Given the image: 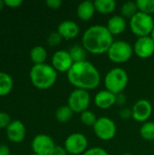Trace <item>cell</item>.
<instances>
[{
    "instance_id": "cell-17",
    "label": "cell",
    "mask_w": 154,
    "mask_h": 155,
    "mask_svg": "<svg viewBox=\"0 0 154 155\" xmlns=\"http://www.w3.org/2000/svg\"><path fill=\"white\" fill-rule=\"evenodd\" d=\"M127 24L126 20L122 15H113L107 22V29L113 35H118L123 34L126 29Z\"/></svg>"
},
{
    "instance_id": "cell-27",
    "label": "cell",
    "mask_w": 154,
    "mask_h": 155,
    "mask_svg": "<svg viewBox=\"0 0 154 155\" xmlns=\"http://www.w3.org/2000/svg\"><path fill=\"white\" fill-rule=\"evenodd\" d=\"M97 117H96V114L90 111V110H86L84 112H83L81 114V116H80V120L81 122L85 125V126H93L95 124L96 121H97Z\"/></svg>"
},
{
    "instance_id": "cell-12",
    "label": "cell",
    "mask_w": 154,
    "mask_h": 155,
    "mask_svg": "<svg viewBox=\"0 0 154 155\" xmlns=\"http://www.w3.org/2000/svg\"><path fill=\"white\" fill-rule=\"evenodd\" d=\"M74 64V61L68 51H56L52 56V66L60 73H67Z\"/></svg>"
},
{
    "instance_id": "cell-14",
    "label": "cell",
    "mask_w": 154,
    "mask_h": 155,
    "mask_svg": "<svg viewBox=\"0 0 154 155\" xmlns=\"http://www.w3.org/2000/svg\"><path fill=\"white\" fill-rule=\"evenodd\" d=\"M26 134L25 124L19 120H14L6 128V135L9 141L13 143H21Z\"/></svg>"
},
{
    "instance_id": "cell-31",
    "label": "cell",
    "mask_w": 154,
    "mask_h": 155,
    "mask_svg": "<svg viewBox=\"0 0 154 155\" xmlns=\"http://www.w3.org/2000/svg\"><path fill=\"white\" fill-rule=\"evenodd\" d=\"M45 4L51 9H59L62 5L63 2L61 0H46Z\"/></svg>"
},
{
    "instance_id": "cell-8",
    "label": "cell",
    "mask_w": 154,
    "mask_h": 155,
    "mask_svg": "<svg viewBox=\"0 0 154 155\" xmlns=\"http://www.w3.org/2000/svg\"><path fill=\"white\" fill-rule=\"evenodd\" d=\"M95 135L102 141H110L114 138L117 133L115 123L108 117H100L93 125Z\"/></svg>"
},
{
    "instance_id": "cell-25",
    "label": "cell",
    "mask_w": 154,
    "mask_h": 155,
    "mask_svg": "<svg viewBox=\"0 0 154 155\" xmlns=\"http://www.w3.org/2000/svg\"><path fill=\"white\" fill-rule=\"evenodd\" d=\"M140 134L146 141H154V122H146L143 124L140 129Z\"/></svg>"
},
{
    "instance_id": "cell-38",
    "label": "cell",
    "mask_w": 154,
    "mask_h": 155,
    "mask_svg": "<svg viewBox=\"0 0 154 155\" xmlns=\"http://www.w3.org/2000/svg\"><path fill=\"white\" fill-rule=\"evenodd\" d=\"M150 36L152 37V40H153V41H154V28H153V30L152 31V33H151Z\"/></svg>"
},
{
    "instance_id": "cell-15",
    "label": "cell",
    "mask_w": 154,
    "mask_h": 155,
    "mask_svg": "<svg viewBox=\"0 0 154 155\" xmlns=\"http://www.w3.org/2000/svg\"><path fill=\"white\" fill-rule=\"evenodd\" d=\"M57 33L63 39L72 40L76 38L80 34L79 25L73 20H64L61 22L57 27Z\"/></svg>"
},
{
    "instance_id": "cell-40",
    "label": "cell",
    "mask_w": 154,
    "mask_h": 155,
    "mask_svg": "<svg viewBox=\"0 0 154 155\" xmlns=\"http://www.w3.org/2000/svg\"><path fill=\"white\" fill-rule=\"evenodd\" d=\"M32 155H38V154H35V153H33V154Z\"/></svg>"
},
{
    "instance_id": "cell-33",
    "label": "cell",
    "mask_w": 154,
    "mask_h": 155,
    "mask_svg": "<svg viewBox=\"0 0 154 155\" xmlns=\"http://www.w3.org/2000/svg\"><path fill=\"white\" fill-rule=\"evenodd\" d=\"M49 155H68L66 150L64 149V147L62 146H56L53 149V151L50 153Z\"/></svg>"
},
{
    "instance_id": "cell-36",
    "label": "cell",
    "mask_w": 154,
    "mask_h": 155,
    "mask_svg": "<svg viewBox=\"0 0 154 155\" xmlns=\"http://www.w3.org/2000/svg\"><path fill=\"white\" fill-rule=\"evenodd\" d=\"M0 155H10V149L5 144H0Z\"/></svg>"
},
{
    "instance_id": "cell-26",
    "label": "cell",
    "mask_w": 154,
    "mask_h": 155,
    "mask_svg": "<svg viewBox=\"0 0 154 155\" xmlns=\"http://www.w3.org/2000/svg\"><path fill=\"white\" fill-rule=\"evenodd\" d=\"M136 5L139 12L150 15L154 14V0H137Z\"/></svg>"
},
{
    "instance_id": "cell-3",
    "label": "cell",
    "mask_w": 154,
    "mask_h": 155,
    "mask_svg": "<svg viewBox=\"0 0 154 155\" xmlns=\"http://www.w3.org/2000/svg\"><path fill=\"white\" fill-rule=\"evenodd\" d=\"M30 80L34 87L41 90L51 88L57 80L56 70L48 64H34L30 70Z\"/></svg>"
},
{
    "instance_id": "cell-21",
    "label": "cell",
    "mask_w": 154,
    "mask_h": 155,
    "mask_svg": "<svg viewBox=\"0 0 154 155\" xmlns=\"http://www.w3.org/2000/svg\"><path fill=\"white\" fill-rule=\"evenodd\" d=\"M14 85L13 78L10 74L5 72H0V96L8 94Z\"/></svg>"
},
{
    "instance_id": "cell-2",
    "label": "cell",
    "mask_w": 154,
    "mask_h": 155,
    "mask_svg": "<svg viewBox=\"0 0 154 155\" xmlns=\"http://www.w3.org/2000/svg\"><path fill=\"white\" fill-rule=\"evenodd\" d=\"M113 42V36L107 27L100 25L90 26L82 37V45L93 54H107Z\"/></svg>"
},
{
    "instance_id": "cell-5",
    "label": "cell",
    "mask_w": 154,
    "mask_h": 155,
    "mask_svg": "<svg viewBox=\"0 0 154 155\" xmlns=\"http://www.w3.org/2000/svg\"><path fill=\"white\" fill-rule=\"evenodd\" d=\"M130 28L133 35L138 37L150 36L154 28V19L150 15L138 12L130 19Z\"/></svg>"
},
{
    "instance_id": "cell-4",
    "label": "cell",
    "mask_w": 154,
    "mask_h": 155,
    "mask_svg": "<svg viewBox=\"0 0 154 155\" xmlns=\"http://www.w3.org/2000/svg\"><path fill=\"white\" fill-rule=\"evenodd\" d=\"M129 77L126 71L121 67L111 69L104 76L105 90L116 94H122L128 84Z\"/></svg>"
},
{
    "instance_id": "cell-37",
    "label": "cell",
    "mask_w": 154,
    "mask_h": 155,
    "mask_svg": "<svg viewBox=\"0 0 154 155\" xmlns=\"http://www.w3.org/2000/svg\"><path fill=\"white\" fill-rule=\"evenodd\" d=\"M4 5H5V2L2 1V0H0V10L4 7Z\"/></svg>"
},
{
    "instance_id": "cell-9",
    "label": "cell",
    "mask_w": 154,
    "mask_h": 155,
    "mask_svg": "<svg viewBox=\"0 0 154 155\" xmlns=\"http://www.w3.org/2000/svg\"><path fill=\"white\" fill-rule=\"evenodd\" d=\"M88 146L86 136L80 133H74L67 136L64 141V147L69 155L83 154Z\"/></svg>"
},
{
    "instance_id": "cell-10",
    "label": "cell",
    "mask_w": 154,
    "mask_h": 155,
    "mask_svg": "<svg viewBox=\"0 0 154 155\" xmlns=\"http://www.w3.org/2000/svg\"><path fill=\"white\" fill-rule=\"evenodd\" d=\"M54 147V140L47 134H37L32 141V149L35 154L49 155Z\"/></svg>"
},
{
    "instance_id": "cell-7",
    "label": "cell",
    "mask_w": 154,
    "mask_h": 155,
    "mask_svg": "<svg viewBox=\"0 0 154 155\" xmlns=\"http://www.w3.org/2000/svg\"><path fill=\"white\" fill-rule=\"evenodd\" d=\"M91 97L88 91L82 89H74L68 97L67 105L75 114H82L88 110Z\"/></svg>"
},
{
    "instance_id": "cell-22",
    "label": "cell",
    "mask_w": 154,
    "mask_h": 155,
    "mask_svg": "<svg viewBox=\"0 0 154 155\" xmlns=\"http://www.w3.org/2000/svg\"><path fill=\"white\" fill-rule=\"evenodd\" d=\"M68 52H69L74 63H79V62L86 61L87 51L84 49V47L83 45H75L72 46Z\"/></svg>"
},
{
    "instance_id": "cell-28",
    "label": "cell",
    "mask_w": 154,
    "mask_h": 155,
    "mask_svg": "<svg viewBox=\"0 0 154 155\" xmlns=\"http://www.w3.org/2000/svg\"><path fill=\"white\" fill-rule=\"evenodd\" d=\"M62 40H63L62 36L57 32L51 33L47 37V43L50 46H56V45H60Z\"/></svg>"
},
{
    "instance_id": "cell-30",
    "label": "cell",
    "mask_w": 154,
    "mask_h": 155,
    "mask_svg": "<svg viewBox=\"0 0 154 155\" xmlns=\"http://www.w3.org/2000/svg\"><path fill=\"white\" fill-rule=\"evenodd\" d=\"M11 122V117L7 113L0 112V128H7Z\"/></svg>"
},
{
    "instance_id": "cell-18",
    "label": "cell",
    "mask_w": 154,
    "mask_h": 155,
    "mask_svg": "<svg viewBox=\"0 0 154 155\" xmlns=\"http://www.w3.org/2000/svg\"><path fill=\"white\" fill-rule=\"evenodd\" d=\"M95 12L94 3L88 0L80 3L76 9V15L82 21H89L93 18Z\"/></svg>"
},
{
    "instance_id": "cell-16",
    "label": "cell",
    "mask_w": 154,
    "mask_h": 155,
    "mask_svg": "<svg viewBox=\"0 0 154 155\" xmlns=\"http://www.w3.org/2000/svg\"><path fill=\"white\" fill-rule=\"evenodd\" d=\"M116 104V95L107 90L98 92L94 96V104L100 109H109Z\"/></svg>"
},
{
    "instance_id": "cell-29",
    "label": "cell",
    "mask_w": 154,
    "mask_h": 155,
    "mask_svg": "<svg viewBox=\"0 0 154 155\" xmlns=\"http://www.w3.org/2000/svg\"><path fill=\"white\" fill-rule=\"evenodd\" d=\"M83 155H109V153L101 147H93L87 149Z\"/></svg>"
},
{
    "instance_id": "cell-39",
    "label": "cell",
    "mask_w": 154,
    "mask_h": 155,
    "mask_svg": "<svg viewBox=\"0 0 154 155\" xmlns=\"http://www.w3.org/2000/svg\"><path fill=\"white\" fill-rule=\"evenodd\" d=\"M123 155H133V154H131V153H124V154H123Z\"/></svg>"
},
{
    "instance_id": "cell-24",
    "label": "cell",
    "mask_w": 154,
    "mask_h": 155,
    "mask_svg": "<svg viewBox=\"0 0 154 155\" xmlns=\"http://www.w3.org/2000/svg\"><path fill=\"white\" fill-rule=\"evenodd\" d=\"M139 12L136 2H132V1H127L123 4L121 7V15L124 18H132L137 13Z\"/></svg>"
},
{
    "instance_id": "cell-35",
    "label": "cell",
    "mask_w": 154,
    "mask_h": 155,
    "mask_svg": "<svg viewBox=\"0 0 154 155\" xmlns=\"http://www.w3.org/2000/svg\"><path fill=\"white\" fill-rule=\"evenodd\" d=\"M126 103V97L125 95L122 93L119 94H116V104L119 105H123Z\"/></svg>"
},
{
    "instance_id": "cell-1",
    "label": "cell",
    "mask_w": 154,
    "mask_h": 155,
    "mask_svg": "<svg viewBox=\"0 0 154 155\" xmlns=\"http://www.w3.org/2000/svg\"><path fill=\"white\" fill-rule=\"evenodd\" d=\"M67 79L75 89L90 91L97 88L101 83V74L98 69L90 62L74 63L67 72Z\"/></svg>"
},
{
    "instance_id": "cell-34",
    "label": "cell",
    "mask_w": 154,
    "mask_h": 155,
    "mask_svg": "<svg viewBox=\"0 0 154 155\" xmlns=\"http://www.w3.org/2000/svg\"><path fill=\"white\" fill-rule=\"evenodd\" d=\"M5 5L9 7H17L23 4L22 0H5Z\"/></svg>"
},
{
    "instance_id": "cell-11",
    "label": "cell",
    "mask_w": 154,
    "mask_h": 155,
    "mask_svg": "<svg viewBox=\"0 0 154 155\" xmlns=\"http://www.w3.org/2000/svg\"><path fill=\"white\" fill-rule=\"evenodd\" d=\"M133 118L139 123H146L152 114V104L146 99L138 100L132 108Z\"/></svg>"
},
{
    "instance_id": "cell-6",
    "label": "cell",
    "mask_w": 154,
    "mask_h": 155,
    "mask_svg": "<svg viewBox=\"0 0 154 155\" xmlns=\"http://www.w3.org/2000/svg\"><path fill=\"white\" fill-rule=\"evenodd\" d=\"M133 54V47L130 43L118 40L114 41L107 52L110 61L115 64H123L129 61Z\"/></svg>"
},
{
    "instance_id": "cell-13",
    "label": "cell",
    "mask_w": 154,
    "mask_h": 155,
    "mask_svg": "<svg viewBox=\"0 0 154 155\" xmlns=\"http://www.w3.org/2000/svg\"><path fill=\"white\" fill-rule=\"evenodd\" d=\"M133 47V53L143 59L149 58L154 54V41L151 36L138 37Z\"/></svg>"
},
{
    "instance_id": "cell-41",
    "label": "cell",
    "mask_w": 154,
    "mask_h": 155,
    "mask_svg": "<svg viewBox=\"0 0 154 155\" xmlns=\"http://www.w3.org/2000/svg\"><path fill=\"white\" fill-rule=\"evenodd\" d=\"M153 104H154V97H153Z\"/></svg>"
},
{
    "instance_id": "cell-32",
    "label": "cell",
    "mask_w": 154,
    "mask_h": 155,
    "mask_svg": "<svg viewBox=\"0 0 154 155\" xmlns=\"http://www.w3.org/2000/svg\"><path fill=\"white\" fill-rule=\"evenodd\" d=\"M119 115L122 119L123 120H128L130 118H133V112L131 109L129 108H123L120 113H119Z\"/></svg>"
},
{
    "instance_id": "cell-19",
    "label": "cell",
    "mask_w": 154,
    "mask_h": 155,
    "mask_svg": "<svg viewBox=\"0 0 154 155\" xmlns=\"http://www.w3.org/2000/svg\"><path fill=\"white\" fill-rule=\"evenodd\" d=\"M93 3L95 11L101 15L111 14L116 8V2L114 0H96Z\"/></svg>"
},
{
    "instance_id": "cell-20",
    "label": "cell",
    "mask_w": 154,
    "mask_h": 155,
    "mask_svg": "<svg viewBox=\"0 0 154 155\" xmlns=\"http://www.w3.org/2000/svg\"><path fill=\"white\" fill-rule=\"evenodd\" d=\"M30 58H31V61L34 64H44V62L47 58V52L44 47H43L41 45H36L31 49Z\"/></svg>"
},
{
    "instance_id": "cell-23",
    "label": "cell",
    "mask_w": 154,
    "mask_h": 155,
    "mask_svg": "<svg viewBox=\"0 0 154 155\" xmlns=\"http://www.w3.org/2000/svg\"><path fill=\"white\" fill-rule=\"evenodd\" d=\"M74 115V112L68 105L60 106L55 112V118L59 123L64 124L69 122Z\"/></svg>"
}]
</instances>
